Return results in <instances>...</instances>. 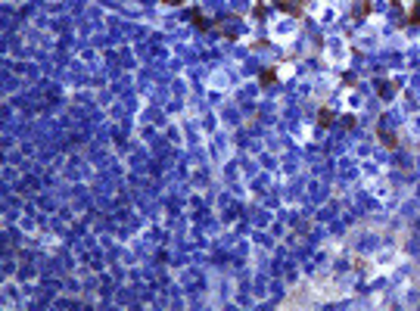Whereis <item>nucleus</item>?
<instances>
[{"mask_svg":"<svg viewBox=\"0 0 420 311\" xmlns=\"http://www.w3.org/2000/svg\"><path fill=\"white\" fill-rule=\"evenodd\" d=\"M274 7H280V10H283V13H289V16H302L305 0H274Z\"/></svg>","mask_w":420,"mask_h":311,"instance_id":"1","label":"nucleus"},{"mask_svg":"<svg viewBox=\"0 0 420 311\" xmlns=\"http://www.w3.org/2000/svg\"><path fill=\"white\" fill-rule=\"evenodd\" d=\"M333 118H336V115H333V109H321V112H318V125H321V128H330Z\"/></svg>","mask_w":420,"mask_h":311,"instance_id":"2","label":"nucleus"},{"mask_svg":"<svg viewBox=\"0 0 420 311\" xmlns=\"http://www.w3.org/2000/svg\"><path fill=\"white\" fill-rule=\"evenodd\" d=\"M190 19H193V25H196L199 31H209V19H206V16H203V13H193V16H190Z\"/></svg>","mask_w":420,"mask_h":311,"instance_id":"3","label":"nucleus"},{"mask_svg":"<svg viewBox=\"0 0 420 311\" xmlns=\"http://www.w3.org/2000/svg\"><path fill=\"white\" fill-rule=\"evenodd\" d=\"M368 10H371V0H361V4L355 7V19H364V16H368Z\"/></svg>","mask_w":420,"mask_h":311,"instance_id":"4","label":"nucleus"},{"mask_svg":"<svg viewBox=\"0 0 420 311\" xmlns=\"http://www.w3.org/2000/svg\"><path fill=\"white\" fill-rule=\"evenodd\" d=\"M408 25H420V4L414 7V13L408 16Z\"/></svg>","mask_w":420,"mask_h":311,"instance_id":"5","label":"nucleus"},{"mask_svg":"<svg viewBox=\"0 0 420 311\" xmlns=\"http://www.w3.org/2000/svg\"><path fill=\"white\" fill-rule=\"evenodd\" d=\"M268 84H274V72H262V87H268Z\"/></svg>","mask_w":420,"mask_h":311,"instance_id":"6","label":"nucleus"},{"mask_svg":"<svg viewBox=\"0 0 420 311\" xmlns=\"http://www.w3.org/2000/svg\"><path fill=\"white\" fill-rule=\"evenodd\" d=\"M162 4H168V7H181L184 0H162Z\"/></svg>","mask_w":420,"mask_h":311,"instance_id":"7","label":"nucleus"}]
</instances>
